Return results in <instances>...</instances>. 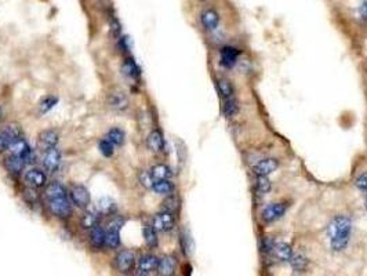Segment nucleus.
<instances>
[{
    "label": "nucleus",
    "instance_id": "1",
    "mask_svg": "<svg viewBox=\"0 0 367 276\" xmlns=\"http://www.w3.org/2000/svg\"><path fill=\"white\" fill-rule=\"evenodd\" d=\"M352 231L351 218L346 216L335 217L327 227V233L331 240V249L334 251L344 250L349 243Z\"/></svg>",
    "mask_w": 367,
    "mask_h": 276
},
{
    "label": "nucleus",
    "instance_id": "2",
    "mask_svg": "<svg viewBox=\"0 0 367 276\" xmlns=\"http://www.w3.org/2000/svg\"><path fill=\"white\" fill-rule=\"evenodd\" d=\"M47 206L54 216L60 217V218H68L72 214V205H70L68 196L47 199Z\"/></svg>",
    "mask_w": 367,
    "mask_h": 276
},
{
    "label": "nucleus",
    "instance_id": "3",
    "mask_svg": "<svg viewBox=\"0 0 367 276\" xmlns=\"http://www.w3.org/2000/svg\"><path fill=\"white\" fill-rule=\"evenodd\" d=\"M69 198L70 202L79 209H87L91 201L90 192L83 185H72L69 190Z\"/></svg>",
    "mask_w": 367,
    "mask_h": 276
},
{
    "label": "nucleus",
    "instance_id": "4",
    "mask_svg": "<svg viewBox=\"0 0 367 276\" xmlns=\"http://www.w3.org/2000/svg\"><path fill=\"white\" fill-rule=\"evenodd\" d=\"M7 151L10 152V155H16V156L24 157V159H25V160L28 162V164H29V163H32L33 159H35V155H33L31 146L28 145L27 141L22 140L21 137H20V138H17L16 141H13Z\"/></svg>",
    "mask_w": 367,
    "mask_h": 276
},
{
    "label": "nucleus",
    "instance_id": "5",
    "mask_svg": "<svg viewBox=\"0 0 367 276\" xmlns=\"http://www.w3.org/2000/svg\"><path fill=\"white\" fill-rule=\"evenodd\" d=\"M174 222L175 220H174L173 213L163 210L162 213H157L156 216L153 217L152 227L156 229V232H168L173 229Z\"/></svg>",
    "mask_w": 367,
    "mask_h": 276
},
{
    "label": "nucleus",
    "instance_id": "6",
    "mask_svg": "<svg viewBox=\"0 0 367 276\" xmlns=\"http://www.w3.org/2000/svg\"><path fill=\"white\" fill-rule=\"evenodd\" d=\"M115 264H116L118 271L122 272V273H129V272L133 271V268L135 265L134 254L131 251H129V250H123V251H120L119 254L116 255Z\"/></svg>",
    "mask_w": 367,
    "mask_h": 276
},
{
    "label": "nucleus",
    "instance_id": "7",
    "mask_svg": "<svg viewBox=\"0 0 367 276\" xmlns=\"http://www.w3.org/2000/svg\"><path fill=\"white\" fill-rule=\"evenodd\" d=\"M43 166L50 173H55L61 166V152L57 148H50L44 151Z\"/></svg>",
    "mask_w": 367,
    "mask_h": 276
},
{
    "label": "nucleus",
    "instance_id": "8",
    "mask_svg": "<svg viewBox=\"0 0 367 276\" xmlns=\"http://www.w3.org/2000/svg\"><path fill=\"white\" fill-rule=\"evenodd\" d=\"M157 264L159 260L157 257L152 254H145L138 260V266H137V273L138 275H151L152 272L157 271Z\"/></svg>",
    "mask_w": 367,
    "mask_h": 276
},
{
    "label": "nucleus",
    "instance_id": "9",
    "mask_svg": "<svg viewBox=\"0 0 367 276\" xmlns=\"http://www.w3.org/2000/svg\"><path fill=\"white\" fill-rule=\"evenodd\" d=\"M287 210V206L285 203H273L270 206L265 207L262 211V220L265 222H273L276 220H279L285 216V213Z\"/></svg>",
    "mask_w": 367,
    "mask_h": 276
},
{
    "label": "nucleus",
    "instance_id": "10",
    "mask_svg": "<svg viewBox=\"0 0 367 276\" xmlns=\"http://www.w3.org/2000/svg\"><path fill=\"white\" fill-rule=\"evenodd\" d=\"M25 182L31 188H42L47 182V177H46V174L42 170H39V168H31L25 174Z\"/></svg>",
    "mask_w": 367,
    "mask_h": 276
},
{
    "label": "nucleus",
    "instance_id": "11",
    "mask_svg": "<svg viewBox=\"0 0 367 276\" xmlns=\"http://www.w3.org/2000/svg\"><path fill=\"white\" fill-rule=\"evenodd\" d=\"M28 166V162L21 156H16V155H10L5 159V167L7 168V171H10L11 174H21V171Z\"/></svg>",
    "mask_w": 367,
    "mask_h": 276
},
{
    "label": "nucleus",
    "instance_id": "12",
    "mask_svg": "<svg viewBox=\"0 0 367 276\" xmlns=\"http://www.w3.org/2000/svg\"><path fill=\"white\" fill-rule=\"evenodd\" d=\"M200 21L203 24V27L207 29V31H216L217 27L220 25V16L216 10L213 9H207L202 13L200 16Z\"/></svg>",
    "mask_w": 367,
    "mask_h": 276
},
{
    "label": "nucleus",
    "instance_id": "13",
    "mask_svg": "<svg viewBox=\"0 0 367 276\" xmlns=\"http://www.w3.org/2000/svg\"><path fill=\"white\" fill-rule=\"evenodd\" d=\"M60 141V136L58 133L54 130H46L43 133H40L39 136V146L43 148L44 151H47L50 148H54Z\"/></svg>",
    "mask_w": 367,
    "mask_h": 276
},
{
    "label": "nucleus",
    "instance_id": "14",
    "mask_svg": "<svg viewBox=\"0 0 367 276\" xmlns=\"http://www.w3.org/2000/svg\"><path fill=\"white\" fill-rule=\"evenodd\" d=\"M276 168H278V162H276L275 159H262V160H259L255 166H254L253 171L255 175H269L270 173H273Z\"/></svg>",
    "mask_w": 367,
    "mask_h": 276
},
{
    "label": "nucleus",
    "instance_id": "15",
    "mask_svg": "<svg viewBox=\"0 0 367 276\" xmlns=\"http://www.w3.org/2000/svg\"><path fill=\"white\" fill-rule=\"evenodd\" d=\"M108 104L111 108L116 111H124L129 107V100L122 91H114L108 96Z\"/></svg>",
    "mask_w": 367,
    "mask_h": 276
},
{
    "label": "nucleus",
    "instance_id": "16",
    "mask_svg": "<svg viewBox=\"0 0 367 276\" xmlns=\"http://www.w3.org/2000/svg\"><path fill=\"white\" fill-rule=\"evenodd\" d=\"M105 240H107V232L104 231L101 227H94L90 233V244L93 249L100 250L105 246Z\"/></svg>",
    "mask_w": 367,
    "mask_h": 276
},
{
    "label": "nucleus",
    "instance_id": "17",
    "mask_svg": "<svg viewBox=\"0 0 367 276\" xmlns=\"http://www.w3.org/2000/svg\"><path fill=\"white\" fill-rule=\"evenodd\" d=\"M97 210L104 214V216H112L116 213L118 210V205H116V202L112 199V198H109V196H104L101 198L100 201L97 202Z\"/></svg>",
    "mask_w": 367,
    "mask_h": 276
},
{
    "label": "nucleus",
    "instance_id": "18",
    "mask_svg": "<svg viewBox=\"0 0 367 276\" xmlns=\"http://www.w3.org/2000/svg\"><path fill=\"white\" fill-rule=\"evenodd\" d=\"M239 51L235 47H224L221 50V65L225 68H232L238 61Z\"/></svg>",
    "mask_w": 367,
    "mask_h": 276
},
{
    "label": "nucleus",
    "instance_id": "19",
    "mask_svg": "<svg viewBox=\"0 0 367 276\" xmlns=\"http://www.w3.org/2000/svg\"><path fill=\"white\" fill-rule=\"evenodd\" d=\"M146 145L151 149L152 152H160L163 151V146H164V140L160 131L153 130L146 138Z\"/></svg>",
    "mask_w": 367,
    "mask_h": 276
},
{
    "label": "nucleus",
    "instance_id": "20",
    "mask_svg": "<svg viewBox=\"0 0 367 276\" xmlns=\"http://www.w3.org/2000/svg\"><path fill=\"white\" fill-rule=\"evenodd\" d=\"M272 253L275 254V257L278 258V260L290 261V258H292V255H293V250L287 243L279 242V243H273Z\"/></svg>",
    "mask_w": 367,
    "mask_h": 276
},
{
    "label": "nucleus",
    "instance_id": "21",
    "mask_svg": "<svg viewBox=\"0 0 367 276\" xmlns=\"http://www.w3.org/2000/svg\"><path fill=\"white\" fill-rule=\"evenodd\" d=\"M100 214H101L100 211H86L81 216L80 225L84 229H93L94 227H97L98 224H100V218H101Z\"/></svg>",
    "mask_w": 367,
    "mask_h": 276
},
{
    "label": "nucleus",
    "instance_id": "22",
    "mask_svg": "<svg viewBox=\"0 0 367 276\" xmlns=\"http://www.w3.org/2000/svg\"><path fill=\"white\" fill-rule=\"evenodd\" d=\"M62 196H68V192L65 190V187L60 182H50L46 188V199H55V198H62Z\"/></svg>",
    "mask_w": 367,
    "mask_h": 276
},
{
    "label": "nucleus",
    "instance_id": "23",
    "mask_svg": "<svg viewBox=\"0 0 367 276\" xmlns=\"http://www.w3.org/2000/svg\"><path fill=\"white\" fill-rule=\"evenodd\" d=\"M175 269V261L171 257H163L157 264V273L162 276L173 275Z\"/></svg>",
    "mask_w": 367,
    "mask_h": 276
},
{
    "label": "nucleus",
    "instance_id": "24",
    "mask_svg": "<svg viewBox=\"0 0 367 276\" xmlns=\"http://www.w3.org/2000/svg\"><path fill=\"white\" fill-rule=\"evenodd\" d=\"M122 72H123V75H126L130 79H138L141 75L140 68L135 64L133 58H127L124 61L123 65H122Z\"/></svg>",
    "mask_w": 367,
    "mask_h": 276
},
{
    "label": "nucleus",
    "instance_id": "25",
    "mask_svg": "<svg viewBox=\"0 0 367 276\" xmlns=\"http://www.w3.org/2000/svg\"><path fill=\"white\" fill-rule=\"evenodd\" d=\"M152 190L155 191L156 194H159V195L167 196L170 194H173L174 185L170 182V179H157V181H153Z\"/></svg>",
    "mask_w": 367,
    "mask_h": 276
},
{
    "label": "nucleus",
    "instance_id": "26",
    "mask_svg": "<svg viewBox=\"0 0 367 276\" xmlns=\"http://www.w3.org/2000/svg\"><path fill=\"white\" fill-rule=\"evenodd\" d=\"M151 174L152 177H153V179L157 181V179H170V177H171V174L173 173H171V170H170L166 164H156V166L151 170Z\"/></svg>",
    "mask_w": 367,
    "mask_h": 276
},
{
    "label": "nucleus",
    "instance_id": "27",
    "mask_svg": "<svg viewBox=\"0 0 367 276\" xmlns=\"http://www.w3.org/2000/svg\"><path fill=\"white\" fill-rule=\"evenodd\" d=\"M124 138H126V134H124L123 130H120L118 127L115 129H111V130L107 133V140H109L114 145H122L124 142Z\"/></svg>",
    "mask_w": 367,
    "mask_h": 276
},
{
    "label": "nucleus",
    "instance_id": "28",
    "mask_svg": "<svg viewBox=\"0 0 367 276\" xmlns=\"http://www.w3.org/2000/svg\"><path fill=\"white\" fill-rule=\"evenodd\" d=\"M217 88L224 98H229L233 96V86L227 79H220L217 81Z\"/></svg>",
    "mask_w": 367,
    "mask_h": 276
},
{
    "label": "nucleus",
    "instance_id": "29",
    "mask_svg": "<svg viewBox=\"0 0 367 276\" xmlns=\"http://www.w3.org/2000/svg\"><path fill=\"white\" fill-rule=\"evenodd\" d=\"M144 238H145L146 244L149 247H156L157 246V235L156 229L152 225H145L144 227Z\"/></svg>",
    "mask_w": 367,
    "mask_h": 276
},
{
    "label": "nucleus",
    "instance_id": "30",
    "mask_svg": "<svg viewBox=\"0 0 367 276\" xmlns=\"http://www.w3.org/2000/svg\"><path fill=\"white\" fill-rule=\"evenodd\" d=\"M163 210L164 211H170V213H174L179 209V198L175 195H167V198L164 199L163 202Z\"/></svg>",
    "mask_w": 367,
    "mask_h": 276
},
{
    "label": "nucleus",
    "instance_id": "31",
    "mask_svg": "<svg viewBox=\"0 0 367 276\" xmlns=\"http://www.w3.org/2000/svg\"><path fill=\"white\" fill-rule=\"evenodd\" d=\"M58 103V98L54 97V96H47V97H44L40 104H39V111H40V114H46V112H49L51 109L54 108L55 105Z\"/></svg>",
    "mask_w": 367,
    "mask_h": 276
},
{
    "label": "nucleus",
    "instance_id": "32",
    "mask_svg": "<svg viewBox=\"0 0 367 276\" xmlns=\"http://www.w3.org/2000/svg\"><path fill=\"white\" fill-rule=\"evenodd\" d=\"M120 231H114V229H107V240L105 244L111 249H118L120 246Z\"/></svg>",
    "mask_w": 367,
    "mask_h": 276
},
{
    "label": "nucleus",
    "instance_id": "33",
    "mask_svg": "<svg viewBox=\"0 0 367 276\" xmlns=\"http://www.w3.org/2000/svg\"><path fill=\"white\" fill-rule=\"evenodd\" d=\"M290 262H292V266L294 268V271H304L308 265V260L307 257L303 254H293L292 258H290Z\"/></svg>",
    "mask_w": 367,
    "mask_h": 276
},
{
    "label": "nucleus",
    "instance_id": "34",
    "mask_svg": "<svg viewBox=\"0 0 367 276\" xmlns=\"http://www.w3.org/2000/svg\"><path fill=\"white\" fill-rule=\"evenodd\" d=\"M238 103H236V100L232 97L229 98H225V104H224V114L227 115L228 118H232L235 116V114L238 112Z\"/></svg>",
    "mask_w": 367,
    "mask_h": 276
},
{
    "label": "nucleus",
    "instance_id": "35",
    "mask_svg": "<svg viewBox=\"0 0 367 276\" xmlns=\"http://www.w3.org/2000/svg\"><path fill=\"white\" fill-rule=\"evenodd\" d=\"M13 138L9 134V131L3 129V130H0V152H5L9 149V146L10 144L13 142Z\"/></svg>",
    "mask_w": 367,
    "mask_h": 276
},
{
    "label": "nucleus",
    "instance_id": "36",
    "mask_svg": "<svg viewBox=\"0 0 367 276\" xmlns=\"http://www.w3.org/2000/svg\"><path fill=\"white\" fill-rule=\"evenodd\" d=\"M100 152L103 153L104 156L105 157H109V156H112L114 155V144L111 142L109 140H101L100 141Z\"/></svg>",
    "mask_w": 367,
    "mask_h": 276
},
{
    "label": "nucleus",
    "instance_id": "37",
    "mask_svg": "<svg viewBox=\"0 0 367 276\" xmlns=\"http://www.w3.org/2000/svg\"><path fill=\"white\" fill-rule=\"evenodd\" d=\"M270 190V181L266 178V175H258L257 179V191L259 194H266Z\"/></svg>",
    "mask_w": 367,
    "mask_h": 276
},
{
    "label": "nucleus",
    "instance_id": "38",
    "mask_svg": "<svg viewBox=\"0 0 367 276\" xmlns=\"http://www.w3.org/2000/svg\"><path fill=\"white\" fill-rule=\"evenodd\" d=\"M124 222H126V220H124V217L122 216H118V217H115V218H112L111 221L108 222V225H107V229H114V231H120L122 229V227L124 225Z\"/></svg>",
    "mask_w": 367,
    "mask_h": 276
},
{
    "label": "nucleus",
    "instance_id": "39",
    "mask_svg": "<svg viewBox=\"0 0 367 276\" xmlns=\"http://www.w3.org/2000/svg\"><path fill=\"white\" fill-rule=\"evenodd\" d=\"M153 177H152L151 171H141L140 173V182L145 188H152V185H153Z\"/></svg>",
    "mask_w": 367,
    "mask_h": 276
},
{
    "label": "nucleus",
    "instance_id": "40",
    "mask_svg": "<svg viewBox=\"0 0 367 276\" xmlns=\"http://www.w3.org/2000/svg\"><path fill=\"white\" fill-rule=\"evenodd\" d=\"M109 29H111V33L112 36L115 38H120V33H122V27H120L119 21L116 18H112V21L109 24Z\"/></svg>",
    "mask_w": 367,
    "mask_h": 276
},
{
    "label": "nucleus",
    "instance_id": "41",
    "mask_svg": "<svg viewBox=\"0 0 367 276\" xmlns=\"http://www.w3.org/2000/svg\"><path fill=\"white\" fill-rule=\"evenodd\" d=\"M182 246H184V251H185L187 254H191V253H192L194 244H192V240L189 238V235H184L182 236Z\"/></svg>",
    "mask_w": 367,
    "mask_h": 276
},
{
    "label": "nucleus",
    "instance_id": "42",
    "mask_svg": "<svg viewBox=\"0 0 367 276\" xmlns=\"http://www.w3.org/2000/svg\"><path fill=\"white\" fill-rule=\"evenodd\" d=\"M355 184H356V187L359 190L367 192V173L359 175L356 178V181H355Z\"/></svg>",
    "mask_w": 367,
    "mask_h": 276
},
{
    "label": "nucleus",
    "instance_id": "43",
    "mask_svg": "<svg viewBox=\"0 0 367 276\" xmlns=\"http://www.w3.org/2000/svg\"><path fill=\"white\" fill-rule=\"evenodd\" d=\"M119 47L122 51H129L130 50V39L127 36H120L119 38Z\"/></svg>",
    "mask_w": 367,
    "mask_h": 276
},
{
    "label": "nucleus",
    "instance_id": "44",
    "mask_svg": "<svg viewBox=\"0 0 367 276\" xmlns=\"http://www.w3.org/2000/svg\"><path fill=\"white\" fill-rule=\"evenodd\" d=\"M359 13H360V17H363L364 20H367V0H364L362 3V6L359 7Z\"/></svg>",
    "mask_w": 367,
    "mask_h": 276
},
{
    "label": "nucleus",
    "instance_id": "45",
    "mask_svg": "<svg viewBox=\"0 0 367 276\" xmlns=\"http://www.w3.org/2000/svg\"><path fill=\"white\" fill-rule=\"evenodd\" d=\"M3 119V112H2V108H0V122Z\"/></svg>",
    "mask_w": 367,
    "mask_h": 276
},
{
    "label": "nucleus",
    "instance_id": "46",
    "mask_svg": "<svg viewBox=\"0 0 367 276\" xmlns=\"http://www.w3.org/2000/svg\"><path fill=\"white\" fill-rule=\"evenodd\" d=\"M366 209H367V202H366Z\"/></svg>",
    "mask_w": 367,
    "mask_h": 276
},
{
    "label": "nucleus",
    "instance_id": "47",
    "mask_svg": "<svg viewBox=\"0 0 367 276\" xmlns=\"http://www.w3.org/2000/svg\"><path fill=\"white\" fill-rule=\"evenodd\" d=\"M200 2H205V0H200Z\"/></svg>",
    "mask_w": 367,
    "mask_h": 276
}]
</instances>
